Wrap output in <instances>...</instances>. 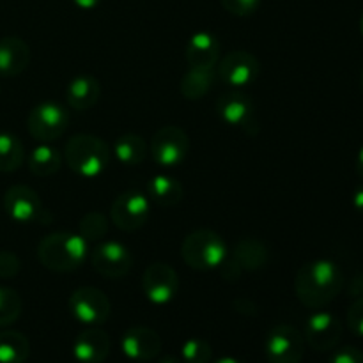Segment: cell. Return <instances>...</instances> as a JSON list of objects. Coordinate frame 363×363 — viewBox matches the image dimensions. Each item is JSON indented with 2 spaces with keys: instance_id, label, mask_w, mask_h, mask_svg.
<instances>
[{
  "instance_id": "6da1fadb",
  "label": "cell",
  "mask_w": 363,
  "mask_h": 363,
  "mask_svg": "<svg viewBox=\"0 0 363 363\" xmlns=\"http://www.w3.org/2000/svg\"><path fill=\"white\" fill-rule=\"evenodd\" d=\"M344 287V273L328 259H318L301 266L294 279V293L303 307L319 311L332 303Z\"/></svg>"
},
{
  "instance_id": "7a4b0ae2",
  "label": "cell",
  "mask_w": 363,
  "mask_h": 363,
  "mask_svg": "<svg viewBox=\"0 0 363 363\" xmlns=\"http://www.w3.org/2000/svg\"><path fill=\"white\" fill-rule=\"evenodd\" d=\"M87 245L80 234L53 233L39 241L38 259L50 272L69 273L84 264L89 255Z\"/></svg>"
},
{
  "instance_id": "3957f363",
  "label": "cell",
  "mask_w": 363,
  "mask_h": 363,
  "mask_svg": "<svg viewBox=\"0 0 363 363\" xmlns=\"http://www.w3.org/2000/svg\"><path fill=\"white\" fill-rule=\"evenodd\" d=\"M64 158H66L67 167L78 174L80 177H98L108 169L110 160H112V151L108 144L94 135H74L67 140L64 147Z\"/></svg>"
},
{
  "instance_id": "277c9868",
  "label": "cell",
  "mask_w": 363,
  "mask_h": 363,
  "mask_svg": "<svg viewBox=\"0 0 363 363\" xmlns=\"http://www.w3.org/2000/svg\"><path fill=\"white\" fill-rule=\"evenodd\" d=\"M229 255L227 245L220 234L211 229H197L184 238L181 245V257L190 268L208 272L222 266Z\"/></svg>"
},
{
  "instance_id": "5b68a950",
  "label": "cell",
  "mask_w": 363,
  "mask_h": 363,
  "mask_svg": "<svg viewBox=\"0 0 363 363\" xmlns=\"http://www.w3.org/2000/svg\"><path fill=\"white\" fill-rule=\"evenodd\" d=\"M190 151V138L186 131L179 126H163L152 135L149 152L152 162L163 169H174L184 162Z\"/></svg>"
},
{
  "instance_id": "8992f818",
  "label": "cell",
  "mask_w": 363,
  "mask_h": 363,
  "mask_svg": "<svg viewBox=\"0 0 363 363\" xmlns=\"http://www.w3.org/2000/svg\"><path fill=\"white\" fill-rule=\"evenodd\" d=\"M264 354L269 363H300L305 354L303 333L293 325H275L266 335Z\"/></svg>"
},
{
  "instance_id": "52a82bcc",
  "label": "cell",
  "mask_w": 363,
  "mask_h": 363,
  "mask_svg": "<svg viewBox=\"0 0 363 363\" xmlns=\"http://www.w3.org/2000/svg\"><path fill=\"white\" fill-rule=\"evenodd\" d=\"M69 126V113L55 101H43L28 112V133L39 142L57 140Z\"/></svg>"
},
{
  "instance_id": "ba28073f",
  "label": "cell",
  "mask_w": 363,
  "mask_h": 363,
  "mask_svg": "<svg viewBox=\"0 0 363 363\" xmlns=\"http://www.w3.org/2000/svg\"><path fill=\"white\" fill-rule=\"evenodd\" d=\"M69 311L78 323L87 326H101L112 314V303L101 289L78 287L69 296Z\"/></svg>"
},
{
  "instance_id": "9c48e42d",
  "label": "cell",
  "mask_w": 363,
  "mask_h": 363,
  "mask_svg": "<svg viewBox=\"0 0 363 363\" xmlns=\"http://www.w3.org/2000/svg\"><path fill=\"white\" fill-rule=\"evenodd\" d=\"M216 113L225 124L240 128L245 135L255 137L259 133V121L255 105L243 92H225L216 99Z\"/></svg>"
},
{
  "instance_id": "30bf717a",
  "label": "cell",
  "mask_w": 363,
  "mask_h": 363,
  "mask_svg": "<svg viewBox=\"0 0 363 363\" xmlns=\"http://www.w3.org/2000/svg\"><path fill=\"white\" fill-rule=\"evenodd\" d=\"M151 215L149 199L140 191H124L117 195L110 208V220L113 225L126 233H135L147 223Z\"/></svg>"
},
{
  "instance_id": "8fae6325",
  "label": "cell",
  "mask_w": 363,
  "mask_h": 363,
  "mask_svg": "<svg viewBox=\"0 0 363 363\" xmlns=\"http://www.w3.org/2000/svg\"><path fill=\"white\" fill-rule=\"evenodd\" d=\"M91 264L106 279H123L133 266V257L128 247L119 241H99L91 252Z\"/></svg>"
},
{
  "instance_id": "7c38bea8",
  "label": "cell",
  "mask_w": 363,
  "mask_h": 363,
  "mask_svg": "<svg viewBox=\"0 0 363 363\" xmlns=\"http://www.w3.org/2000/svg\"><path fill=\"white\" fill-rule=\"evenodd\" d=\"M305 344L315 351H332L342 339V323L332 312L319 308L305 323Z\"/></svg>"
},
{
  "instance_id": "4fadbf2b",
  "label": "cell",
  "mask_w": 363,
  "mask_h": 363,
  "mask_svg": "<svg viewBox=\"0 0 363 363\" xmlns=\"http://www.w3.org/2000/svg\"><path fill=\"white\" fill-rule=\"evenodd\" d=\"M142 289L145 298L155 305H167L179 291V279L172 266L165 262H152L142 277Z\"/></svg>"
},
{
  "instance_id": "5bb4252c",
  "label": "cell",
  "mask_w": 363,
  "mask_h": 363,
  "mask_svg": "<svg viewBox=\"0 0 363 363\" xmlns=\"http://www.w3.org/2000/svg\"><path fill=\"white\" fill-rule=\"evenodd\" d=\"M218 77L230 87H247L257 80L261 73V62L250 52H230L218 60Z\"/></svg>"
},
{
  "instance_id": "9a60e30c",
  "label": "cell",
  "mask_w": 363,
  "mask_h": 363,
  "mask_svg": "<svg viewBox=\"0 0 363 363\" xmlns=\"http://www.w3.org/2000/svg\"><path fill=\"white\" fill-rule=\"evenodd\" d=\"M4 209L9 218L16 223H32L38 220L41 222V199H39L38 191L25 184H14V186L7 188L6 195H4Z\"/></svg>"
},
{
  "instance_id": "2e32d148",
  "label": "cell",
  "mask_w": 363,
  "mask_h": 363,
  "mask_svg": "<svg viewBox=\"0 0 363 363\" xmlns=\"http://www.w3.org/2000/svg\"><path fill=\"white\" fill-rule=\"evenodd\" d=\"M121 350L130 360L151 362L162 353V337L147 326H131L121 339Z\"/></svg>"
},
{
  "instance_id": "e0dca14e",
  "label": "cell",
  "mask_w": 363,
  "mask_h": 363,
  "mask_svg": "<svg viewBox=\"0 0 363 363\" xmlns=\"http://www.w3.org/2000/svg\"><path fill=\"white\" fill-rule=\"evenodd\" d=\"M220 41L208 30L195 32L186 45V62L195 69H215L220 60Z\"/></svg>"
},
{
  "instance_id": "ac0fdd59",
  "label": "cell",
  "mask_w": 363,
  "mask_h": 363,
  "mask_svg": "<svg viewBox=\"0 0 363 363\" xmlns=\"http://www.w3.org/2000/svg\"><path fill=\"white\" fill-rule=\"evenodd\" d=\"M110 337L98 326H89L78 333L73 353L80 363H103L110 354Z\"/></svg>"
},
{
  "instance_id": "d6986e66",
  "label": "cell",
  "mask_w": 363,
  "mask_h": 363,
  "mask_svg": "<svg viewBox=\"0 0 363 363\" xmlns=\"http://www.w3.org/2000/svg\"><path fill=\"white\" fill-rule=\"evenodd\" d=\"M30 62V48L23 39L16 35H6L0 39V74L18 77Z\"/></svg>"
},
{
  "instance_id": "ffe728a7",
  "label": "cell",
  "mask_w": 363,
  "mask_h": 363,
  "mask_svg": "<svg viewBox=\"0 0 363 363\" xmlns=\"http://www.w3.org/2000/svg\"><path fill=\"white\" fill-rule=\"evenodd\" d=\"M99 96H101L99 82L98 78L91 77V74L74 77L66 87L67 105L73 110H78V112H85V110L92 108L98 103Z\"/></svg>"
},
{
  "instance_id": "44dd1931",
  "label": "cell",
  "mask_w": 363,
  "mask_h": 363,
  "mask_svg": "<svg viewBox=\"0 0 363 363\" xmlns=\"http://www.w3.org/2000/svg\"><path fill=\"white\" fill-rule=\"evenodd\" d=\"M233 257L243 272H259L269 262V250L257 238H241L234 245Z\"/></svg>"
},
{
  "instance_id": "7402d4cb",
  "label": "cell",
  "mask_w": 363,
  "mask_h": 363,
  "mask_svg": "<svg viewBox=\"0 0 363 363\" xmlns=\"http://www.w3.org/2000/svg\"><path fill=\"white\" fill-rule=\"evenodd\" d=\"M149 197L162 208H174L183 201V184L172 176L167 174H158V176L151 177L147 183Z\"/></svg>"
},
{
  "instance_id": "603a6c76",
  "label": "cell",
  "mask_w": 363,
  "mask_h": 363,
  "mask_svg": "<svg viewBox=\"0 0 363 363\" xmlns=\"http://www.w3.org/2000/svg\"><path fill=\"white\" fill-rule=\"evenodd\" d=\"M28 170L38 177H50L57 174L62 167V155L50 142H41L30 151L27 158Z\"/></svg>"
},
{
  "instance_id": "cb8c5ba5",
  "label": "cell",
  "mask_w": 363,
  "mask_h": 363,
  "mask_svg": "<svg viewBox=\"0 0 363 363\" xmlns=\"http://www.w3.org/2000/svg\"><path fill=\"white\" fill-rule=\"evenodd\" d=\"M112 152L116 155V158L123 163V165L137 167L144 162L149 149H147V144H145V140L140 137V135L126 133V135H121L119 138H116Z\"/></svg>"
},
{
  "instance_id": "d4e9b609",
  "label": "cell",
  "mask_w": 363,
  "mask_h": 363,
  "mask_svg": "<svg viewBox=\"0 0 363 363\" xmlns=\"http://www.w3.org/2000/svg\"><path fill=\"white\" fill-rule=\"evenodd\" d=\"M30 354L27 337L14 330L0 332V363H25Z\"/></svg>"
},
{
  "instance_id": "484cf974",
  "label": "cell",
  "mask_w": 363,
  "mask_h": 363,
  "mask_svg": "<svg viewBox=\"0 0 363 363\" xmlns=\"http://www.w3.org/2000/svg\"><path fill=\"white\" fill-rule=\"evenodd\" d=\"M215 85V71L213 69H195L190 67L181 80V94L190 101L202 99Z\"/></svg>"
},
{
  "instance_id": "4316f807",
  "label": "cell",
  "mask_w": 363,
  "mask_h": 363,
  "mask_svg": "<svg viewBox=\"0 0 363 363\" xmlns=\"http://www.w3.org/2000/svg\"><path fill=\"white\" fill-rule=\"evenodd\" d=\"M25 162L23 144L13 133L0 131V172H16Z\"/></svg>"
},
{
  "instance_id": "83f0119b",
  "label": "cell",
  "mask_w": 363,
  "mask_h": 363,
  "mask_svg": "<svg viewBox=\"0 0 363 363\" xmlns=\"http://www.w3.org/2000/svg\"><path fill=\"white\" fill-rule=\"evenodd\" d=\"M108 227H110L108 218H106L103 213L91 211L87 213V215L82 216L78 230H80V236L84 238L87 243H91V241L99 243V241L108 234Z\"/></svg>"
},
{
  "instance_id": "f1b7e54d",
  "label": "cell",
  "mask_w": 363,
  "mask_h": 363,
  "mask_svg": "<svg viewBox=\"0 0 363 363\" xmlns=\"http://www.w3.org/2000/svg\"><path fill=\"white\" fill-rule=\"evenodd\" d=\"M21 307L23 301L18 291L11 287H0V328H6L18 321L21 315Z\"/></svg>"
},
{
  "instance_id": "f546056e",
  "label": "cell",
  "mask_w": 363,
  "mask_h": 363,
  "mask_svg": "<svg viewBox=\"0 0 363 363\" xmlns=\"http://www.w3.org/2000/svg\"><path fill=\"white\" fill-rule=\"evenodd\" d=\"M181 357L184 363H209L213 358V350L208 340L188 339L181 347Z\"/></svg>"
},
{
  "instance_id": "4dcf8cb0",
  "label": "cell",
  "mask_w": 363,
  "mask_h": 363,
  "mask_svg": "<svg viewBox=\"0 0 363 363\" xmlns=\"http://www.w3.org/2000/svg\"><path fill=\"white\" fill-rule=\"evenodd\" d=\"M220 2L227 13L240 18L252 16L254 13H257L259 6H261V0H220Z\"/></svg>"
},
{
  "instance_id": "1f68e13d",
  "label": "cell",
  "mask_w": 363,
  "mask_h": 363,
  "mask_svg": "<svg viewBox=\"0 0 363 363\" xmlns=\"http://www.w3.org/2000/svg\"><path fill=\"white\" fill-rule=\"evenodd\" d=\"M347 328L351 330V333L363 339V298H357V300L351 303V307L347 308L346 315Z\"/></svg>"
},
{
  "instance_id": "d6a6232c",
  "label": "cell",
  "mask_w": 363,
  "mask_h": 363,
  "mask_svg": "<svg viewBox=\"0 0 363 363\" xmlns=\"http://www.w3.org/2000/svg\"><path fill=\"white\" fill-rule=\"evenodd\" d=\"M20 272V259L14 252H0V279H13Z\"/></svg>"
},
{
  "instance_id": "836d02e7",
  "label": "cell",
  "mask_w": 363,
  "mask_h": 363,
  "mask_svg": "<svg viewBox=\"0 0 363 363\" xmlns=\"http://www.w3.org/2000/svg\"><path fill=\"white\" fill-rule=\"evenodd\" d=\"M328 363H363V351L358 350V347L346 346L337 351V353H333Z\"/></svg>"
},
{
  "instance_id": "e575fe53",
  "label": "cell",
  "mask_w": 363,
  "mask_h": 363,
  "mask_svg": "<svg viewBox=\"0 0 363 363\" xmlns=\"http://www.w3.org/2000/svg\"><path fill=\"white\" fill-rule=\"evenodd\" d=\"M245 303L241 301V298H238L236 301H234V307H236V311L240 312V314L243 315H255L257 314V307H255V303L252 300H248V298H245Z\"/></svg>"
},
{
  "instance_id": "d590c367",
  "label": "cell",
  "mask_w": 363,
  "mask_h": 363,
  "mask_svg": "<svg viewBox=\"0 0 363 363\" xmlns=\"http://www.w3.org/2000/svg\"><path fill=\"white\" fill-rule=\"evenodd\" d=\"M347 293L351 298H363V273H358L353 280H351L350 287H347Z\"/></svg>"
},
{
  "instance_id": "8d00e7d4",
  "label": "cell",
  "mask_w": 363,
  "mask_h": 363,
  "mask_svg": "<svg viewBox=\"0 0 363 363\" xmlns=\"http://www.w3.org/2000/svg\"><path fill=\"white\" fill-rule=\"evenodd\" d=\"M353 206H354V209H357L358 213H362V215H363V186L357 188V190H354V194H353Z\"/></svg>"
},
{
  "instance_id": "74e56055",
  "label": "cell",
  "mask_w": 363,
  "mask_h": 363,
  "mask_svg": "<svg viewBox=\"0 0 363 363\" xmlns=\"http://www.w3.org/2000/svg\"><path fill=\"white\" fill-rule=\"evenodd\" d=\"M71 2H73L77 7H80V9L89 11V9H94V7H98L101 0H71Z\"/></svg>"
},
{
  "instance_id": "f35d334b",
  "label": "cell",
  "mask_w": 363,
  "mask_h": 363,
  "mask_svg": "<svg viewBox=\"0 0 363 363\" xmlns=\"http://www.w3.org/2000/svg\"><path fill=\"white\" fill-rule=\"evenodd\" d=\"M357 172H358V176H360L363 179V145H362L360 151H358V155H357Z\"/></svg>"
},
{
  "instance_id": "ab89813d",
  "label": "cell",
  "mask_w": 363,
  "mask_h": 363,
  "mask_svg": "<svg viewBox=\"0 0 363 363\" xmlns=\"http://www.w3.org/2000/svg\"><path fill=\"white\" fill-rule=\"evenodd\" d=\"M213 363H243V362L238 360V358H233V357H223V358H220V360H216Z\"/></svg>"
},
{
  "instance_id": "60d3db41",
  "label": "cell",
  "mask_w": 363,
  "mask_h": 363,
  "mask_svg": "<svg viewBox=\"0 0 363 363\" xmlns=\"http://www.w3.org/2000/svg\"><path fill=\"white\" fill-rule=\"evenodd\" d=\"M160 363H183V360H181V358H176V357H165L160 360Z\"/></svg>"
},
{
  "instance_id": "b9f144b4",
  "label": "cell",
  "mask_w": 363,
  "mask_h": 363,
  "mask_svg": "<svg viewBox=\"0 0 363 363\" xmlns=\"http://www.w3.org/2000/svg\"><path fill=\"white\" fill-rule=\"evenodd\" d=\"M360 32H362V35H363V13H362V16H360Z\"/></svg>"
},
{
  "instance_id": "7bdbcfd3",
  "label": "cell",
  "mask_w": 363,
  "mask_h": 363,
  "mask_svg": "<svg viewBox=\"0 0 363 363\" xmlns=\"http://www.w3.org/2000/svg\"><path fill=\"white\" fill-rule=\"evenodd\" d=\"M360 82H362V87H363V69H362V73H360Z\"/></svg>"
}]
</instances>
